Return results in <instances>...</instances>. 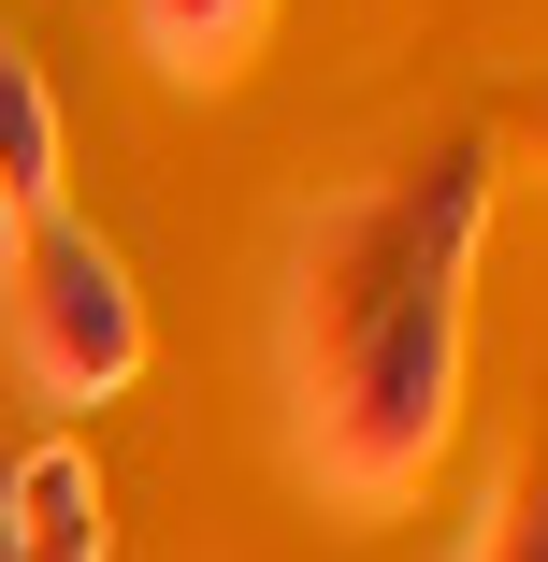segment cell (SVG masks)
<instances>
[{"label":"cell","mask_w":548,"mask_h":562,"mask_svg":"<svg viewBox=\"0 0 548 562\" xmlns=\"http://www.w3.org/2000/svg\"><path fill=\"white\" fill-rule=\"evenodd\" d=\"M0 347L30 361L44 404H116L145 375V303H131V260L72 232V216H30L0 232Z\"/></svg>","instance_id":"2"},{"label":"cell","mask_w":548,"mask_h":562,"mask_svg":"<svg viewBox=\"0 0 548 562\" xmlns=\"http://www.w3.org/2000/svg\"><path fill=\"white\" fill-rule=\"evenodd\" d=\"M0 562H101V476L72 432L0 462Z\"/></svg>","instance_id":"3"},{"label":"cell","mask_w":548,"mask_h":562,"mask_svg":"<svg viewBox=\"0 0 548 562\" xmlns=\"http://www.w3.org/2000/svg\"><path fill=\"white\" fill-rule=\"evenodd\" d=\"M58 216V101L30 72V44H0V232Z\"/></svg>","instance_id":"4"},{"label":"cell","mask_w":548,"mask_h":562,"mask_svg":"<svg viewBox=\"0 0 548 562\" xmlns=\"http://www.w3.org/2000/svg\"><path fill=\"white\" fill-rule=\"evenodd\" d=\"M260 15H275V0H145V44H159L174 72H232V58L260 44Z\"/></svg>","instance_id":"5"},{"label":"cell","mask_w":548,"mask_h":562,"mask_svg":"<svg viewBox=\"0 0 548 562\" xmlns=\"http://www.w3.org/2000/svg\"><path fill=\"white\" fill-rule=\"evenodd\" d=\"M491 216V145L418 159L404 188H347L303 232V303H289V390H303V462L347 505H390L462 375V260Z\"/></svg>","instance_id":"1"}]
</instances>
